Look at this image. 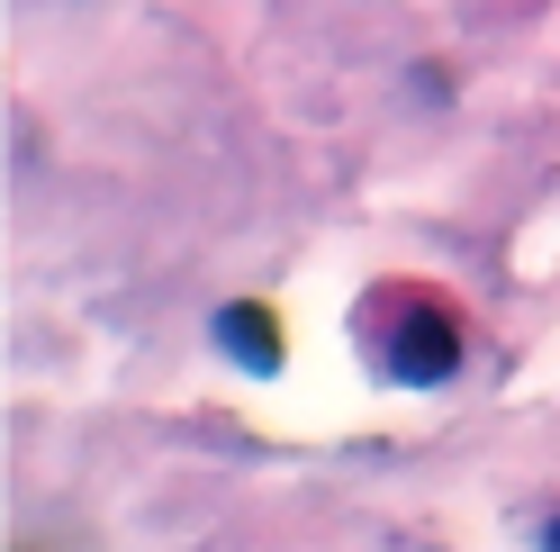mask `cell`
I'll use <instances>...</instances> for the list:
<instances>
[{
	"label": "cell",
	"mask_w": 560,
	"mask_h": 552,
	"mask_svg": "<svg viewBox=\"0 0 560 552\" xmlns=\"http://www.w3.org/2000/svg\"><path fill=\"white\" fill-rule=\"evenodd\" d=\"M452 363H462L452 318H443V308H407V318H398V344H389V381L425 390V381H452Z\"/></svg>",
	"instance_id": "obj_1"
},
{
	"label": "cell",
	"mask_w": 560,
	"mask_h": 552,
	"mask_svg": "<svg viewBox=\"0 0 560 552\" xmlns=\"http://www.w3.org/2000/svg\"><path fill=\"white\" fill-rule=\"evenodd\" d=\"M208 335H218V354H226L235 371H254V381L280 371V318H271V308L235 299V308H218V326H208Z\"/></svg>",
	"instance_id": "obj_2"
},
{
	"label": "cell",
	"mask_w": 560,
	"mask_h": 552,
	"mask_svg": "<svg viewBox=\"0 0 560 552\" xmlns=\"http://www.w3.org/2000/svg\"><path fill=\"white\" fill-rule=\"evenodd\" d=\"M551 543H560V526H551Z\"/></svg>",
	"instance_id": "obj_3"
}]
</instances>
